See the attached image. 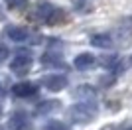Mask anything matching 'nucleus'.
Returning a JSON list of instances; mask_svg holds the SVG:
<instances>
[{
	"instance_id": "13",
	"label": "nucleus",
	"mask_w": 132,
	"mask_h": 130,
	"mask_svg": "<svg viewBox=\"0 0 132 130\" xmlns=\"http://www.w3.org/2000/svg\"><path fill=\"white\" fill-rule=\"evenodd\" d=\"M2 2L6 4L8 10H24V8L30 4L28 0H2Z\"/></svg>"
},
{
	"instance_id": "5",
	"label": "nucleus",
	"mask_w": 132,
	"mask_h": 130,
	"mask_svg": "<svg viewBox=\"0 0 132 130\" xmlns=\"http://www.w3.org/2000/svg\"><path fill=\"white\" fill-rule=\"evenodd\" d=\"M42 83H44V87L50 93H59V91H63L67 87V77L61 75V73H51V75L44 77Z\"/></svg>"
},
{
	"instance_id": "2",
	"label": "nucleus",
	"mask_w": 132,
	"mask_h": 130,
	"mask_svg": "<svg viewBox=\"0 0 132 130\" xmlns=\"http://www.w3.org/2000/svg\"><path fill=\"white\" fill-rule=\"evenodd\" d=\"M67 118L73 124H89L97 118V104L93 101H81L67 108Z\"/></svg>"
},
{
	"instance_id": "17",
	"label": "nucleus",
	"mask_w": 132,
	"mask_h": 130,
	"mask_svg": "<svg viewBox=\"0 0 132 130\" xmlns=\"http://www.w3.org/2000/svg\"><path fill=\"white\" fill-rule=\"evenodd\" d=\"M128 22H132V16H130V18H128Z\"/></svg>"
},
{
	"instance_id": "9",
	"label": "nucleus",
	"mask_w": 132,
	"mask_h": 130,
	"mask_svg": "<svg viewBox=\"0 0 132 130\" xmlns=\"http://www.w3.org/2000/svg\"><path fill=\"white\" fill-rule=\"evenodd\" d=\"M28 128V116L26 112H14L8 120V130H26Z\"/></svg>"
},
{
	"instance_id": "4",
	"label": "nucleus",
	"mask_w": 132,
	"mask_h": 130,
	"mask_svg": "<svg viewBox=\"0 0 132 130\" xmlns=\"http://www.w3.org/2000/svg\"><path fill=\"white\" fill-rule=\"evenodd\" d=\"M38 91H39V87L32 81H20L12 87V95L16 99H32L38 95Z\"/></svg>"
},
{
	"instance_id": "10",
	"label": "nucleus",
	"mask_w": 132,
	"mask_h": 130,
	"mask_svg": "<svg viewBox=\"0 0 132 130\" xmlns=\"http://www.w3.org/2000/svg\"><path fill=\"white\" fill-rule=\"evenodd\" d=\"M91 45L99 49H109L112 47V38L109 34H95V36H91Z\"/></svg>"
},
{
	"instance_id": "12",
	"label": "nucleus",
	"mask_w": 132,
	"mask_h": 130,
	"mask_svg": "<svg viewBox=\"0 0 132 130\" xmlns=\"http://www.w3.org/2000/svg\"><path fill=\"white\" fill-rule=\"evenodd\" d=\"M75 97L81 99L83 101H93L95 99V91L91 89V87H79V89H75Z\"/></svg>"
},
{
	"instance_id": "3",
	"label": "nucleus",
	"mask_w": 132,
	"mask_h": 130,
	"mask_svg": "<svg viewBox=\"0 0 132 130\" xmlns=\"http://www.w3.org/2000/svg\"><path fill=\"white\" fill-rule=\"evenodd\" d=\"M32 65H34V57L30 53V49L22 47V49H18V53L10 61V71L18 77H24L32 71Z\"/></svg>"
},
{
	"instance_id": "15",
	"label": "nucleus",
	"mask_w": 132,
	"mask_h": 130,
	"mask_svg": "<svg viewBox=\"0 0 132 130\" xmlns=\"http://www.w3.org/2000/svg\"><path fill=\"white\" fill-rule=\"evenodd\" d=\"M8 55H10V49H8V45H6L4 42H0V63H4V61L8 59Z\"/></svg>"
},
{
	"instance_id": "11",
	"label": "nucleus",
	"mask_w": 132,
	"mask_h": 130,
	"mask_svg": "<svg viewBox=\"0 0 132 130\" xmlns=\"http://www.w3.org/2000/svg\"><path fill=\"white\" fill-rule=\"evenodd\" d=\"M95 55L93 53H81V55H77V57H75V59H73V65H75V67H77V69H91V67H93L95 65Z\"/></svg>"
},
{
	"instance_id": "14",
	"label": "nucleus",
	"mask_w": 132,
	"mask_h": 130,
	"mask_svg": "<svg viewBox=\"0 0 132 130\" xmlns=\"http://www.w3.org/2000/svg\"><path fill=\"white\" fill-rule=\"evenodd\" d=\"M42 130H69V128H67V124L61 122V120H47V122L42 126Z\"/></svg>"
},
{
	"instance_id": "8",
	"label": "nucleus",
	"mask_w": 132,
	"mask_h": 130,
	"mask_svg": "<svg viewBox=\"0 0 132 130\" xmlns=\"http://www.w3.org/2000/svg\"><path fill=\"white\" fill-rule=\"evenodd\" d=\"M42 65H44V67H65L61 53L59 51H51V49L42 55Z\"/></svg>"
},
{
	"instance_id": "1",
	"label": "nucleus",
	"mask_w": 132,
	"mask_h": 130,
	"mask_svg": "<svg viewBox=\"0 0 132 130\" xmlns=\"http://www.w3.org/2000/svg\"><path fill=\"white\" fill-rule=\"evenodd\" d=\"M32 18L47 26H59L67 22V12L51 2H38L32 12Z\"/></svg>"
},
{
	"instance_id": "18",
	"label": "nucleus",
	"mask_w": 132,
	"mask_h": 130,
	"mask_svg": "<svg viewBox=\"0 0 132 130\" xmlns=\"http://www.w3.org/2000/svg\"><path fill=\"white\" fill-rule=\"evenodd\" d=\"M0 114H2V108H0Z\"/></svg>"
},
{
	"instance_id": "16",
	"label": "nucleus",
	"mask_w": 132,
	"mask_h": 130,
	"mask_svg": "<svg viewBox=\"0 0 132 130\" xmlns=\"http://www.w3.org/2000/svg\"><path fill=\"white\" fill-rule=\"evenodd\" d=\"M2 95H4V89H2V83H0V97H2Z\"/></svg>"
},
{
	"instance_id": "7",
	"label": "nucleus",
	"mask_w": 132,
	"mask_h": 130,
	"mask_svg": "<svg viewBox=\"0 0 132 130\" xmlns=\"http://www.w3.org/2000/svg\"><path fill=\"white\" fill-rule=\"evenodd\" d=\"M59 108V101L57 99H47V101H42V103L36 104L34 108V114L36 116H45V114H51L53 110Z\"/></svg>"
},
{
	"instance_id": "19",
	"label": "nucleus",
	"mask_w": 132,
	"mask_h": 130,
	"mask_svg": "<svg viewBox=\"0 0 132 130\" xmlns=\"http://www.w3.org/2000/svg\"><path fill=\"white\" fill-rule=\"evenodd\" d=\"M130 63H132V57H130Z\"/></svg>"
},
{
	"instance_id": "6",
	"label": "nucleus",
	"mask_w": 132,
	"mask_h": 130,
	"mask_svg": "<svg viewBox=\"0 0 132 130\" xmlns=\"http://www.w3.org/2000/svg\"><path fill=\"white\" fill-rule=\"evenodd\" d=\"M4 36L8 39H12V42H16V43H20V42H26V39H30L32 38V32L28 30V28H24V26H6L4 28Z\"/></svg>"
}]
</instances>
